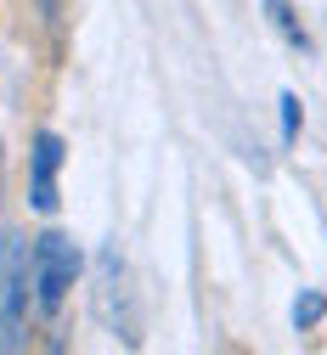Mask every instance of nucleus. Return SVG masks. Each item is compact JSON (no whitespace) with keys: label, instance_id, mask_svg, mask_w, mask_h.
<instances>
[{"label":"nucleus","instance_id":"obj_1","mask_svg":"<svg viewBox=\"0 0 327 355\" xmlns=\"http://www.w3.org/2000/svg\"><path fill=\"white\" fill-rule=\"evenodd\" d=\"M28 310H34V248L28 237H0V349H28Z\"/></svg>","mask_w":327,"mask_h":355},{"label":"nucleus","instance_id":"obj_2","mask_svg":"<svg viewBox=\"0 0 327 355\" xmlns=\"http://www.w3.org/2000/svg\"><path fill=\"white\" fill-rule=\"evenodd\" d=\"M79 271H85V254H79L74 237H62V232L34 237V310L40 316H57V310L68 304Z\"/></svg>","mask_w":327,"mask_h":355},{"label":"nucleus","instance_id":"obj_3","mask_svg":"<svg viewBox=\"0 0 327 355\" xmlns=\"http://www.w3.org/2000/svg\"><path fill=\"white\" fill-rule=\"evenodd\" d=\"M90 310H97V322H102L113 338H124V344L142 338V333H135V304H130V288H124V259H119V248H102V254H97Z\"/></svg>","mask_w":327,"mask_h":355},{"label":"nucleus","instance_id":"obj_4","mask_svg":"<svg viewBox=\"0 0 327 355\" xmlns=\"http://www.w3.org/2000/svg\"><path fill=\"white\" fill-rule=\"evenodd\" d=\"M62 158H68L62 136H57V130H40V136H34V153H28V203H34L40 214H57V175H62Z\"/></svg>","mask_w":327,"mask_h":355},{"label":"nucleus","instance_id":"obj_5","mask_svg":"<svg viewBox=\"0 0 327 355\" xmlns=\"http://www.w3.org/2000/svg\"><path fill=\"white\" fill-rule=\"evenodd\" d=\"M265 12H271V28L283 34L294 51H310V34H305V23H299V12H294V0H265Z\"/></svg>","mask_w":327,"mask_h":355},{"label":"nucleus","instance_id":"obj_6","mask_svg":"<svg viewBox=\"0 0 327 355\" xmlns=\"http://www.w3.org/2000/svg\"><path fill=\"white\" fill-rule=\"evenodd\" d=\"M321 316H327V299H321V293H299V304H294V327L310 333Z\"/></svg>","mask_w":327,"mask_h":355},{"label":"nucleus","instance_id":"obj_7","mask_svg":"<svg viewBox=\"0 0 327 355\" xmlns=\"http://www.w3.org/2000/svg\"><path fill=\"white\" fill-rule=\"evenodd\" d=\"M276 107H283V141L294 147V136H299V124H305V113H299V96H294V91H283V102H276Z\"/></svg>","mask_w":327,"mask_h":355},{"label":"nucleus","instance_id":"obj_8","mask_svg":"<svg viewBox=\"0 0 327 355\" xmlns=\"http://www.w3.org/2000/svg\"><path fill=\"white\" fill-rule=\"evenodd\" d=\"M45 6H57V0H45Z\"/></svg>","mask_w":327,"mask_h":355}]
</instances>
